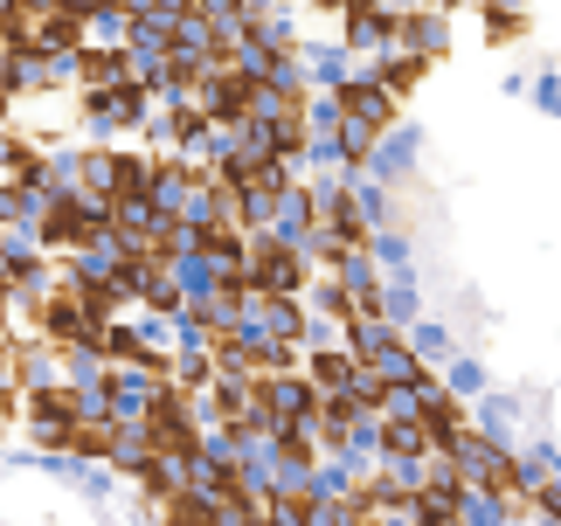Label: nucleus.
Wrapping results in <instances>:
<instances>
[{"instance_id":"39448f33","label":"nucleus","mask_w":561,"mask_h":526,"mask_svg":"<svg viewBox=\"0 0 561 526\" xmlns=\"http://www.w3.org/2000/svg\"><path fill=\"white\" fill-rule=\"evenodd\" d=\"M222 181L243 194L256 215H264L277 194L291 187V181H285V160H271V152H229V160H222Z\"/></svg>"},{"instance_id":"f03ea898","label":"nucleus","mask_w":561,"mask_h":526,"mask_svg":"<svg viewBox=\"0 0 561 526\" xmlns=\"http://www.w3.org/2000/svg\"><path fill=\"white\" fill-rule=\"evenodd\" d=\"M388 125H396V98H388L375 77L340 83V152H347V160H368V146Z\"/></svg>"},{"instance_id":"0eeeda50","label":"nucleus","mask_w":561,"mask_h":526,"mask_svg":"<svg viewBox=\"0 0 561 526\" xmlns=\"http://www.w3.org/2000/svg\"><path fill=\"white\" fill-rule=\"evenodd\" d=\"M423 70H430V56H416V49H388L381 70H375V83H381L388 98H402V91H416V83H423Z\"/></svg>"},{"instance_id":"f8f14e48","label":"nucleus","mask_w":561,"mask_h":526,"mask_svg":"<svg viewBox=\"0 0 561 526\" xmlns=\"http://www.w3.org/2000/svg\"><path fill=\"white\" fill-rule=\"evenodd\" d=\"M534 513H548V519H561V485H541V492H534Z\"/></svg>"},{"instance_id":"f257e3e1","label":"nucleus","mask_w":561,"mask_h":526,"mask_svg":"<svg viewBox=\"0 0 561 526\" xmlns=\"http://www.w3.org/2000/svg\"><path fill=\"white\" fill-rule=\"evenodd\" d=\"M98 14L70 8H8V62L21 56H83V28Z\"/></svg>"},{"instance_id":"7ed1b4c3","label":"nucleus","mask_w":561,"mask_h":526,"mask_svg":"<svg viewBox=\"0 0 561 526\" xmlns=\"http://www.w3.org/2000/svg\"><path fill=\"white\" fill-rule=\"evenodd\" d=\"M243 271H250V291H264V298H298V284L312 277V256L298 250V243H277V236H250Z\"/></svg>"},{"instance_id":"423d86ee","label":"nucleus","mask_w":561,"mask_h":526,"mask_svg":"<svg viewBox=\"0 0 561 526\" xmlns=\"http://www.w3.org/2000/svg\"><path fill=\"white\" fill-rule=\"evenodd\" d=\"M77 83H83V98H104V91H118V83H139L133 77V49H83L77 56Z\"/></svg>"},{"instance_id":"6e6552de","label":"nucleus","mask_w":561,"mask_h":526,"mask_svg":"<svg viewBox=\"0 0 561 526\" xmlns=\"http://www.w3.org/2000/svg\"><path fill=\"white\" fill-rule=\"evenodd\" d=\"M91 118H104V125H139L146 118V83H118V91L91 98Z\"/></svg>"},{"instance_id":"9b49d317","label":"nucleus","mask_w":561,"mask_h":526,"mask_svg":"<svg viewBox=\"0 0 561 526\" xmlns=\"http://www.w3.org/2000/svg\"><path fill=\"white\" fill-rule=\"evenodd\" d=\"M42 284V263L35 256H8V291H35Z\"/></svg>"},{"instance_id":"9d476101","label":"nucleus","mask_w":561,"mask_h":526,"mask_svg":"<svg viewBox=\"0 0 561 526\" xmlns=\"http://www.w3.org/2000/svg\"><path fill=\"white\" fill-rule=\"evenodd\" d=\"M208 132H215V118L202 112V104H174V139H181V146H194V139H208Z\"/></svg>"},{"instance_id":"1a4fd4ad","label":"nucleus","mask_w":561,"mask_h":526,"mask_svg":"<svg viewBox=\"0 0 561 526\" xmlns=\"http://www.w3.org/2000/svg\"><path fill=\"white\" fill-rule=\"evenodd\" d=\"M42 173H49V167H42V152L21 146V139H8V187H14V194H21V187H42Z\"/></svg>"},{"instance_id":"20e7f679","label":"nucleus","mask_w":561,"mask_h":526,"mask_svg":"<svg viewBox=\"0 0 561 526\" xmlns=\"http://www.w3.org/2000/svg\"><path fill=\"white\" fill-rule=\"evenodd\" d=\"M42 243L49 250H98V243H112V215L104 208H91V202H77V194H56L49 208H42Z\"/></svg>"}]
</instances>
